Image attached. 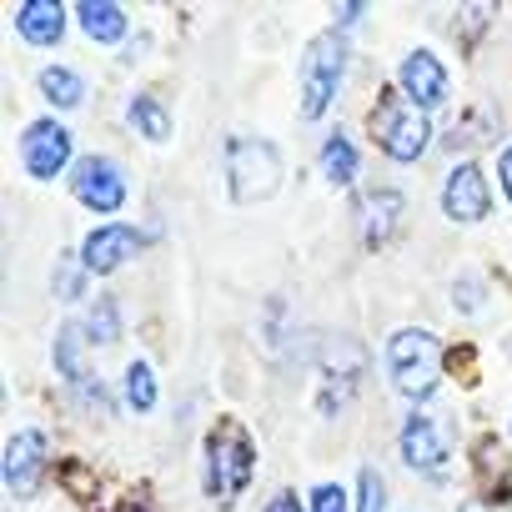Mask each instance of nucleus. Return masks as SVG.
Masks as SVG:
<instances>
[{
  "label": "nucleus",
  "instance_id": "f257e3e1",
  "mask_svg": "<svg viewBox=\"0 0 512 512\" xmlns=\"http://www.w3.org/2000/svg\"><path fill=\"white\" fill-rule=\"evenodd\" d=\"M387 372H392V387L402 397L427 402L437 392V382H442V347H437V337H427L417 327L397 332L387 342Z\"/></svg>",
  "mask_w": 512,
  "mask_h": 512
},
{
  "label": "nucleus",
  "instance_id": "f03ea898",
  "mask_svg": "<svg viewBox=\"0 0 512 512\" xmlns=\"http://www.w3.org/2000/svg\"><path fill=\"white\" fill-rule=\"evenodd\" d=\"M206 482L216 502H236L251 482V437L236 422H221L206 442Z\"/></svg>",
  "mask_w": 512,
  "mask_h": 512
},
{
  "label": "nucleus",
  "instance_id": "7ed1b4c3",
  "mask_svg": "<svg viewBox=\"0 0 512 512\" xmlns=\"http://www.w3.org/2000/svg\"><path fill=\"white\" fill-rule=\"evenodd\" d=\"M342 66H347V36L342 31L317 36L307 61H302V116L307 121H317L332 106V96L342 86Z\"/></svg>",
  "mask_w": 512,
  "mask_h": 512
},
{
  "label": "nucleus",
  "instance_id": "20e7f679",
  "mask_svg": "<svg viewBox=\"0 0 512 512\" xmlns=\"http://www.w3.org/2000/svg\"><path fill=\"white\" fill-rule=\"evenodd\" d=\"M287 166L272 141H236L231 146V196L236 201H272Z\"/></svg>",
  "mask_w": 512,
  "mask_h": 512
},
{
  "label": "nucleus",
  "instance_id": "39448f33",
  "mask_svg": "<svg viewBox=\"0 0 512 512\" xmlns=\"http://www.w3.org/2000/svg\"><path fill=\"white\" fill-rule=\"evenodd\" d=\"M427 136H432V126H427L422 111H412L402 101H382V111H377V141H382V151L392 161H417L427 151Z\"/></svg>",
  "mask_w": 512,
  "mask_h": 512
},
{
  "label": "nucleus",
  "instance_id": "423d86ee",
  "mask_svg": "<svg viewBox=\"0 0 512 512\" xmlns=\"http://www.w3.org/2000/svg\"><path fill=\"white\" fill-rule=\"evenodd\" d=\"M0 472H6V487H11V497H36V487H41V472H46V432H36V427H26V432H16L11 442H6V457H0Z\"/></svg>",
  "mask_w": 512,
  "mask_h": 512
},
{
  "label": "nucleus",
  "instance_id": "0eeeda50",
  "mask_svg": "<svg viewBox=\"0 0 512 512\" xmlns=\"http://www.w3.org/2000/svg\"><path fill=\"white\" fill-rule=\"evenodd\" d=\"M21 156H26V171H31L36 181H51V176H61L66 161H71V131H66L61 121H36V126L26 131V141H21Z\"/></svg>",
  "mask_w": 512,
  "mask_h": 512
},
{
  "label": "nucleus",
  "instance_id": "6e6552de",
  "mask_svg": "<svg viewBox=\"0 0 512 512\" xmlns=\"http://www.w3.org/2000/svg\"><path fill=\"white\" fill-rule=\"evenodd\" d=\"M141 246H146L141 231H131V226H101V231H91L81 241V262H86V272L106 277V272H121Z\"/></svg>",
  "mask_w": 512,
  "mask_h": 512
},
{
  "label": "nucleus",
  "instance_id": "1a4fd4ad",
  "mask_svg": "<svg viewBox=\"0 0 512 512\" xmlns=\"http://www.w3.org/2000/svg\"><path fill=\"white\" fill-rule=\"evenodd\" d=\"M71 186H76V201L91 206V211H121V201H126V176L106 156H86L76 166V181Z\"/></svg>",
  "mask_w": 512,
  "mask_h": 512
},
{
  "label": "nucleus",
  "instance_id": "9d476101",
  "mask_svg": "<svg viewBox=\"0 0 512 512\" xmlns=\"http://www.w3.org/2000/svg\"><path fill=\"white\" fill-rule=\"evenodd\" d=\"M397 81H402V96H407L417 111H432V106L447 101V71H442V61H437L432 51H412V56L402 61Z\"/></svg>",
  "mask_w": 512,
  "mask_h": 512
},
{
  "label": "nucleus",
  "instance_id": "9b49d317",
  "mask_svg": "<svg viewBox=\"0 0 512 512\" xmlns=\"http://www.w3.org/2000/svg\"><path fill=\"white\" fill-rule=\"evenodd\" d=\"M487 181H482V171L472 166V161H462L452 176H447V191H442V211L452 216V221H482L487 216Z\"/></svg>",
  "mask_w": 512,
  "mask_h": 512
},
{
  "label": "nucleus",
  "instance_id": "f8f14e48",
  "mask_svg": "<svg viewBox=\"0 0 512 512\" xmlns=\"http://www.w3.org/2000/svg\"><path fill=\"white\" fill-rule=\"evenodd\" d=\"M402 462L417 467V472H437V467L447 462V442H442V427H437L432 417L417 412V417L402 427Z\"/></svg>",
  "mask_w": 512,
  "mask_h": 512
},
{
  "label": "nucleus",
  "instance_id": "ddd939ff",
  "mask_svg": "<svg viewBox=\"0 0 512 512\" xmlns=\"http://www.w3.org/2000/svg\"><path fill=\"white\" fill-rule=\"evenodd\" d=\"M16 26H21V36H26L31 46H56L61 31H66V11L56 6V0H26L21 16H16Z\"/></svg>",
  "mask_w": 512,
  "mask_h": 512
},
{
  "label": "nucleus",
  "instance_id": "4468645a",
  "mask_svg": "<svg viewBox=\"0 0 512 512\" xmlns=\"http://www.w3.org/2000/svg\"><path fill=\"white\" fill-rule=\"evenodd\" d=\"M397 221H402V196L397 191H372L362 201V236L372 246H387L392 231H397Z\"/></svg>",
  "mask_w": 512,
  "mask_h": 512
},
{
  "label": "nucleus",
  "instance_id": "2eb2a0df",
  "mask_svg": "<svg viewBox=\"0 0 512 512\" xmlns=\"http://www.w3.org/2000/svg\"><path fill=\"white\" fill-rule=\"evenodd\" d=\"M76 21H81V26L91 31V41H101V46H116V41L126 36V11H121V6H106V0H81Z\"/></svg>",
  "mask_w": 512,
  "mask_h": 512
},
{
  "label": "nucleus",
  "instance_id": "dca6fc26",
  "mask_svg": "<svg viewBox=\"0 0 512 512\" xmlns=\"http://www.w3.org/2000/svg\"><path fill=\"white\" fill-rule=\"evenodd\" d=\"M322 176L337 181V186H347V181L357 176V146H352L347 136H332V141L322 146Z\"/></svg>",
  "mask_w": 512,
  "mask_h": 512
},
{
  "label": "nucleus",
  "instance_id": "f3484780",
  "mask_svg": "<svg viewBox=\"0 0 512 512\" xmlns=\"http://www.w3.org/2000/svg\"><path fill=\"white\" fill-rule=\"evenodd\" d=\"M41 91H46L56 106H81V101H86L81 76H76V71H66V66H51V71L41 76Z\"/></svg>",
  "mask_w": 512,
  "mask_h": 512
},
{
  "label": "nucleus",
  "instance_id": "a211bd4d",
  "mask_svg": "<svg viewBox=\"0 0 512 512\" xmlns=\"http://www.w3.org/2000/svg\"><path fill=\"white\" fill-rule=\"evenodd\" d=\"M131 121H136V131H141L146 141H166V136H171V121H166V111H161L151 96H136V101H131Z\"/></svg>",
  "mask_w": 512,
  "mask_h": 512
},
{
  "label": "nucleus",
  "instance_id": "6ab92c4d",
  "mask_svg": "<svg viewBox=\"0 0 512 512\" xmlns=\"http://www.w3.org/2000/svg\"><path fill=\"white\" fill-rule=\"evenodd\" d=\"M126 397H131L136 412H151V407H156V377H151L146 362H131V372H126Z\"/></svg>",
  "mask_w": 512,
  "mask_h": 512
},
{
  "label": "nucleus",
  "instance_id": "aec40b11",
  "mask_svg": "<svg viewBox=\"0 0 512 512\" xmlns=\"http://www.w3.org/2000/svg\"><path fill=\"white\" fill-rule=\"evenodd\" d=\"M382 502H387V487H382V477L367 467V472H362V487H357V512H382Z\"/></svg>",
  "mask_w": 512,
  "mask_h": 512
},
{
  "label": "nucleus",
  "instance_id": "412c9836",
  "mask_svg": "<svg viewBox=\"0 0 512 512\" xmlns=\"http://www.w3.org/2000/svg\"><path fill=\"white\" fill-rule=\"evenodd\" d=\"M121 337V327H116V302H101L96 312H91V342H116Z\"/></svg>",
  "mask_w": 512,
  "mask_h": 512
},
{
  "label": "nucleus",
  "instance_id": "4be33fe9",
  "mask_svg": "<svg viewBox=\"0 0 512 512\" xmlns=\"http://www.w3.org/2000/svg\"><path fill=\"white\" fill-rule=\"evenodd\" d=\"M56 362L71 382H81V362H76V327H61V342H56Z\"/></svg>",
  "mask_w": 512,
  "mask_h": 512
},
{
  "label": "nucleus",
  "instance_id": "5701e85b",
  "mask_svg": "<svg viewBox=\"0 0 512 512\" xmlns=\"http://www.w3.org/2000/svg\"><path fill=\"white\" fill-rule=\"evenodd\" d=\"M81 287H86V282L76 277V256H66L61 272H56V297H61V302H76V297H81Z\"/></svg>",
  "mask_w": 512,
  "mask_h": 512
},
{
  "label": "nucleus",
  "instance_id": "b1692460",
  "mask_svg": "<svg viewBox=\"0 0 512 512\" xmlns=\"http://www.w3.org/2000/svg\"><path fill=\"white\" fill-rule=\"evenodd\" d=\"M312 512H347V497H342V487L322 482V487L312 492Z\"/></svg>",
  "mask_w": 512,
  "mask_h": 512
},
{
  "label": "nucleus",
  "instance_id": "393cba45",
  "mask_svg": "<svg viewBox=\"0 0 512 512\" xmlns=\"http://www.w3.org/2000/svg\"><path fill=\"white\" fill-rule=\"evenodd\" d=\"M267 512H302V507H297V497H292V492H277V497L267 502Z\"/></svg>",
  "mask_w": 512,
  "mask_h": 512
},
{
  "label": "nucleus",
  "instance_id": "a878e982",
  "mask_svg": "<svg viewBox=\"0 0 512 512\" xmlns=\"http://www.w3.org/2000/svg\"><path fill=\"white\" fill-rule=\"evenodd\" d=\"M497 166H502V186H507V201H512V146L502 151V161H497Z\"/></svg>",
  "mask_w": 512,
  "mask_h": 512
},
{
  "label": "nucleus",
  "instance_id": "bb28decb",
  "mask_svg": "<svg viewBox=\"0 0 512 512\" xmlns=\"http://www.w3.org/2000/svg\"><path fill=\"white\" fill-rule=\"evenodd\" d=\"M462 512H487V507H477V502H467V507H462Z\"/></svg>",
  "mask_w": 512,
  "mask_h": 512
}]
</instances>
